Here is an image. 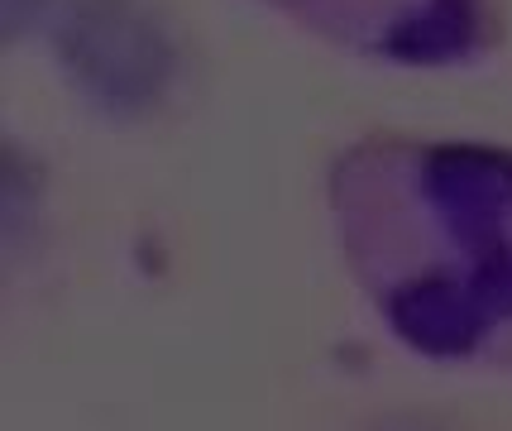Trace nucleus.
<instances>
[{
    "label": "nucleus",
    "instance_id": "obj_1",
    "mask_svg": "<svg viewBox=\"0 0 512 431\" xmlns=\"http://www.w3.org/2000/svg\"><path fill=\"white\" fill-rule=\"evenodd\" d=\"M379 48L431 53L465 34V0H288Z\"/></svg>",
    "mask_w": 512,
    "mask_h": 431
}]
</instances>
